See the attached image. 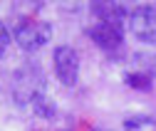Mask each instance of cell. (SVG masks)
<instances>
[{"instance_id":"5b68a950","label":"cell","mask_w":156,"mask_h":131,"mask_svg":"<svg viewBox=\"0 0 156 131\" xmlns=\"http://www.w3.org/2000/svg\"><path fill=\"white\" fill-rule=\"evenodd\" d=\"M89 37L102 50H116V47L124 45V30L114 27V25H107V22H97L94 27H89Z\"/></svg>"},{"instance_id":"3957f363","label":"cell","mask_w":156,"mask_h":131,"mask_svg":"<svg viewBox=\"0 0 156 131\" xmlns=\"http://www.w3.org/2000/svg\"><path fill=\"white\" fill-rule=\"evenodd\" d=\"M131 32L139 42L156 45V5H141L129 15Z\"/></svg>"},{"instance_id":"30bf717a","label":"cell","mask_w":156,"mask_h":131,"mask_svg":"<svg viewBox=\"0 0 156 131\" xmlns=\"http://www.w3.org/2000/svg\"><path fill=\"white\" fill-rule=\"evenodd\" d=\"M8 45H10V32H8V27H5L3 22H0V57L5 54Z\"/></svg>"},{"instance_id":"ba28073f","label":"cell","mask_w":156,"mask_h":131,"mask_svg":"<svg viewBox=\"0 0 156 131\" xmlns=\"http://www.w3.org/2000/svg\"><path fill=\"white\" fill-rule=\"evenodd\" d=\"M124 131H156V119L144 116V114L129 116V119L124 121Z\"/></svg>"},{"instance_id":"52a82bcc","label":"cell","mask_w":156,"mask_h":131,"mask_svg":"<svg viewBox=\"0 0 156 131\" xmlns=\"http://www.w3.org/2000/svg\"><path fill=\"white\" fill-rule=\"evenodd\" d=\"M32 111H35V114L37 116H42V119H52L55 116V104H52V99L45 94V91H42V94H37V97H32Z\"/></svg>"},{"instance_id":"8992f818","label":"cell","mask_w":156,"mask_h":131,"mask_svg":"<svg viewBox=\"0 0 156 131\" xmlns=\"http://www.w3.org/2000/svg\"><path fill=\"white\" fill-rule=\"evenodd\" d=\"M92 12L99 17V22L114 25L124 30V20H126V10L116 3H92Z\"/></svg>"},{"instance_id":"9c48e42d","label":"cell","mask_w":156,"mask_h":131,"mask_svg":"<svg viewBox=\"0 0 156 131\" xmlns=\"http://www.w3.org/2000/svg\"><path fill=\"white\" fill-rule=\"evenodd\" d=\"M124 82L131 87V89H149L151 82H154V74L151 72H131L124 77Z\"/></svg>"},{"instance_id":"6da1fadb","label":"cell","mask_w":156,"mask_h":131,"mask_svg":"<svg viewBox=\"0 0 156 131\" xmlns=\"http://www.w3.org/2000/svg\"><path fill=\"white\" fill-rule=\"evenodd\" d=\"M12 37L20 50L25 52H32V50H40L42 45L50 42L52 37V30L47 22H40V20H17L15 30H12Z\"/></svg>"},{"instance_id":"7a4b0ae2","label":"cell","mask_w":156,"mask_h":131,"mask_svg":"<svg viewBox=\"0 0 156 131\" xmlns=\"http://www.w3.org/2000/svg\"><path fill=\"white\" fill-rule=\"evenodd\" d=\"M52 62H55V74L65 87H74L77 77H80V57L69 45H60L52 54Z\"/></svg>"},{"instance_id":"277c9868","label":"cell","mask_w":156,"mask_h":131,"mask_svg":"<svg viewBox=\"0 0 156 131\" xmlns=\"http://www.w3.org/2000/svg\"><path fill=\"white\" fill-rule=\"evenodd\" d=\"M42 94V72L35 64H25L15 74V102H32V97Z\"/></svg>"}]
</instances>
